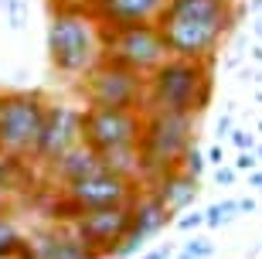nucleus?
<instances>
[{
  "label": "nucleus",
  "mask_w": 262,
  "mask_h": 259,
  "mask_svg": "<svg viewBox=\"0 0 262 259\" xmlns=\"http://www.w3.org/2000/svg\"><path fill=\"white\" fill-rule=\"evenodd\" d=\"M235 21L238 10L232 0H167L157 28L170 55L214 62Z\"/></svg>",
  "instance_id": "obj_1"
},
{
  "label": "nucleus",
  "mask_w": 262,
  "mask_h": 259,
  "mask_svg": "<svg viewBox=\"0 0 262 259\" xmlns=\"http://www.w3.org/2000/svg\"><path fill=\"white\" fill-rule=\"evenodd\" d=\"M102 34L106 28L92 17L85 0L51 4L48 21V58L58 75L82 78L102 58Z\"/></svg>",
  "instance_id": "obj_2"
},
{
  "label": "nucleus",
  "mask_w": 262,
  "mask_h": 259,
  "mask_svg": "<svg viewBox=\"0 0 262 259\" xmlns=\"http://www.w3.org/2000/svg\"><path fill=\"white\" fill-rule=\"evenodd\" d=\"M214 62L170 55L160 68L146 75V109L201 116L214 92Z\"/></svg>",
  "instance_id": "obj_3"
},
{
  "label": "nucleus",
  "mask_w": 262,
  "mask_h": 259,
  "mask_svg": "<svg viewBox=\"0 0 262 259\" xmlns=\"http://www.w3.org/2000/svg\"><path fill=\"white\" fill-rule=\"evenodd\" d=\"M194 119L198 116L167 113V109H143V130H140V161H143V181L154 184L160 174L181 167L184 154L194 144Z\"/></svg>",
  "instance_id": "obj_4"
},
{
  "label": "nucleus",
  "mask_w": 262,
  "mask_h": 259,
  "mask_svg": "<svg viewBox=\"0 0 262 259\" xmlns=\"http://www.w3.org/2000/svg\"><path fill=\"white\" fill-rule=\"evenodd\" d=\"M48 99L38 89H10L0 99V154L34 161L45 116H48Z\"/></svg>",
  "instance_id": "obj_5"
},
{
  "label": "nucleus",
  "mask_w": 262,
  "mask_h": 259,
  "mask_svg": "<svg viewBox=\"0 0 262 259\" xmlns=\"http://www.w3.org/2000/svg\"><path fill=\"white\" fill-rule=\"evenodd\" d=\"M82 99L85 106H116V109H146V75L133 68L99 58L82 75Z\"/></svg>",
  "instance_id": "obj_6"
},
{
  "label": "nucleus",
  "mask_w": 262,
  "mask_h": 259,
  "mask_svg": "<svg viewBox=\"0 0 262 259\" xmlns=\"http://www.w3.org/2000/svg\"><path fill=\"white\" fill-rule=\"evenodd\" d=\"M136 194H140V184L126 174H116L102 167V171L89 174V177H78L72 184H61V202L55 208L68 211L65 218H72L75 211H89V208H109V205H133Z\"/></svg>",
  "instance_id": "obj_7"
},
{
  "label": "nucleus",
  "mask_w": 262,
  "mask_h": 259,
  "mask_svg": "<svg viewBox=\"0 0 262 259\" xmlns=\"http://www.w3.org/2000/svg\"><path fill=\"white\" fill-rule=\"evenodd\" d=\"M102 58L119 62L140 75H150L170 58V48L157 24H133V28H116L102 34Z\"/></svg>",
  "instance_id": "obj_8"
},
{
  "label": "nucleus",
  "mask_w": 262,
  "mask_h": 259,
  "mask_svg": "<svg viewBox=\"0 0 262 259\" xmlns=\"http://www.w3.org/2000/svg\"><path fill=\"white\" fill-rule=\"evenodd\" d=\"M85 144L96 154H113L140 144L143 109H116V106H85L82 109Z\"/></svg>",
  "instance_id": "obj_9"
},
{
  "label": "nucleus",
  "mask_w": 262,
  "mask_h": 259,
  "mask_svg": "<svg viewBox=\"0 0 262 259\" xmlns=\"http://www.w3.org/2000/svg\"><path fill=\"white\" fill-rule=\"evenodd\" d=\"M129 222H133V205H109V208L75 211L68 218V225L99 259H106V256H116V249L123 246Z\"/></svg>",
  "instance_id": "obj_10"
},
{
  "label": "nucleus",
  "mask_w": 262,
  "mask_h": 259,
  "mask_svg": "<svg viewBox=\"0 0 262 259\" xmlns=\"http://www.w3.org/2000/svg\"><path fill=\"white\" fill-rule=\"evenodd\" d=\"M78 144H85L82 109L68 106V103H51L48 116H45V130H41L38 150H34V161L41 167H51L58 157H65L68 150H75Z\"/></svg>",
  "instance_id": "obj_11"
},
{
  "label": "nucleus",
  "mask_w": 262,
  "mask_h": 259,
  "mask_svg": "<svg viewBox=\"0 0 262 259\" xmlns=\"http://www.w3.org/2000/svg\"><path fill=\"white\" fill-rule=\"evenodd\" d=\"M170 222H174V215L167 211V205L160 202L154 191L136 194L133 222H129V232H126V239H123V246L116 249V259H129V256H136V252H143L146 242L154 239V235H160Z\"/></svg>",
  "instance_id": "obj_12"
},
{
  "label": "nucleus",
  "mask_w": 262,
  "mask_h": 259,
  "mask_svg": "<svg viewBox=\"0 0 262 259\" xmlns=\"http://www.w3.org/2000/svg\"><path fill=\"white\" fill-rule=\"evenodd\" d=\"M85 7L106 31H116L133 24H157L167 0H85Z\"/></svg>",
  "instance_id": "obj_13"
},
{
  "label": "nucleus",
  "mask_w": 262,
  "mask_h": 259,
  "mask_svg": "<svg viewBox=\"0 0 262 259\" xmlns=\"http://www.w3.org/2000/svg\"><path fill=\"white\" fill-rule=\"evenodd\" d=\"M150 191L167 205L170 215H184V211L198 202V194H201V177L187 174L184 167H174V171L160 174V177L150 184Z\"/></svg>",
  "instance_id": "obj_14"
},
{
  "label": "nucleus",
  "mask_w": 262,
  "mask_h": 259,
  "mask_svg": "<svg viewBox=\"0 0 262 259\" xmlns=\"http://www.w3.org/2000/svg\"><path fill=\"white\" fill-rule=\"evenodd\" d=\"M31 249H34V259H99L72 232V225H68V232L65 229H48V232L31 235Z\"/></svg>",
  "instance_id": "obj_15"
},
{
  "label": "nucleus",
  "mask_w": 262,
  "mask_h": 259,
  "mask_svg": "<svg viewBox=\"0 0 262 259\" xmlns=\"http://www.w3.org/2000/svg\"><path fill=\"white\" fill-rule=\"evenodd\" d=\"M102 167H106V164H102V154H96L89 144H78L75 150H68L65 157H58L48 171H51L55 181L72 184V181H78V177H89V174L102 171Z\"/></svg>",
  "instance_id": "obj_16"
},
{
  "label": "nucleus",
  "mask_w": 262,
  "mask_h": 259,
  "mask_svg": "<svg viewBox=\"0 0 262 259\" xmlns=\"http://www.w3.org/2000/svg\"><path fill=\"white\" fill-rule=\"evenodd\" d=\"M0 259H34L31 235H24L20 225L4 211H0Z\"/></svg>",
  "instance_id": "obj_17"
},
{
  "label": "nucleus",
  "mask_w": 262,
  "mask_h": 259,
  "mask_svg": "<svg viewBox=\"0 0 262 259\" xmlns=\"http://www.w3.org/2000/svg\"><path fill=\"white\" fill-rule=\"evenodd\" d=\"M28 177H31V171L20 157L0 154V191H14V188H20Z\"/></svg>",
  "instance_id": "obj_18"
},
{
  "label": "nucleus",
  "mask_w": 262,
  "mask_h": 259,
  "mask_svg": "<svg viewBox=\"0 0 262 259\" xmlns=\"http://www.w3.org/2000/svg\"><path fill=\"white\" fill-rule=\"evenodd\" d=\"M238 198H225V202H214L204 208V229H222V225H228V222H235V215H238Z\"/></svg>",
  "instance_id": "obj_19"
},
{
  "label": "nucleus",
  "mask_w": 262,
  "mask_h": 259,
  "mask_svg": "<svg viewBox=\"0 0 262 259\" xmlns=\"http://www.w3.org/2000/svg\"><path fill=\"white\" fill-rule=\"evenodd\" d=\"M0 10H4V21H7L10 31H24L28 28V0H0Z\"/></svg>",
  "instance_id": "obj_20"
},
{
  "label": "nucleus",
  "mask_w": 262,
  "mask_h": 259,
  "mask_svg": "<svg viewBox=\"0 0 262 259\" xmlns=\"http://www.w3.org/2000/svg\"><path fill=\"white\" fill-rule=\"evenodd\" d=\"M181 167H184L187 174H194V177H201L204 167H208V154H204L201 147H198V140L191 144V150L184 154V161H181Z\"/></svg>",
  "instance_id": "obj_21"
},
{
  "label": "nucleus",
  "mask_w": 262,
  "mask_h": 259,
  "mask_svg": "<svg viewBox=\"0 0 262 259\" xmlns=\"http://www.w3.org/2000/svg\"><path fill=\"white\" fill-rule=\"evenodd\" d=\"M184 252H191V256H198V259H211L214 256V242L208 239V235H198L194 232V239L184 242Z\"/></svg>",
  "instance_id": "obj_22"
},
{
  "label": "nucleus",
  "mask_w": 262,
  "mask_h": 259,
  "mask_svg": "<svg viewBox=\"0 0 262 259\" xmlns=\"http://www.w3.org/2000/svg\"><path fill=\"white\" fill-rule=\"evenodd\" d=\"M174 229H181V232H198V229H204V211H184L181 218H174Z\"/></svg>",
  "instance_id": "obj_23"
},
{
  "label": "nucleus",
  "mask_w": 262,
  "mask_h": 259,
  "mask_svg": "<svg viewBox=\"0 0 262 259\" xmlns=\"http://www.w3.org/2000/svg\"><path fill=\"white\" fill-rule=\"evenodd\" d=\"M259 167V154H255V147L252 150H238V157H235V171H255Z\"/></svg>",
  "instance_id": "obj_24"
},
{
  "label": "nucleus",
  "mask_w": 262,
  "mask_h": 259,
  "mask_svg": "<svg viewBox=\"0 0 262 259\" xmlns=\"http://www.w3.org/2000/svg\"><path fill=\"white\" fill-rule=\"evenodd\" d=\"M232 130H235V119H232V109H228V113L214 123V140H218V144H225V140L232 136Z\"/></svg>",
  "instance_id": "obj_25"
},
{
  "label": "nucleus",
  "mask_w": 262,
  "mask_h": 259,
  "mask_svg": "<svg viewBox=\"0 0 262 259\" xmlns=\"http://www.w3.org/2000/svg\"><path fill=\"white\" fill-rule=\"evenodd\" d=\"M235 177H238V171H235V167H228V164L214 167V184H218V188H232Z\"/></svg>",
  "instance_id": "obj_26"
},
{
  "label": "nucleus",
  "mask_w": 262,
  "mask_h": 259,
  "mask_svg": "<svg viewBox=\"0 0 262 259\" xmlns=\"http://www.w3.org/2000/svg\"><path fill=\"white\" fill-rule=\"evenodd\" d=\"M228 140H232L235 150H252V147H255V136H252V133H245V130H238V126L232 130V136H228Z\"/></svg>",
  "instance_id": "obj_27"
},
{
  "label": "nucleus",
  "mask_w": 262,
  "mask_h": 259,
  "mask_svg": "<svg viewBox=\"0 0 262 259\" xmlns=\"http://www.w3.org/2000/svg\"><path fill=\"white\" fill-rule=\"evenodd\" d=\"M140 259H174V246L167 242V246H157V249H146V252H140Z\"/></svg>",
  "instance_id": "obj_28"
},
{
  "label": "nucleus",
  "mask_w": 262,
  "mask_h": 259,
  "mask_svg": "<svg viewBox=\"0 0 262 259\" xmlns=\"http://www.w3.org/2000/svg\"><path fill=\"white\" fill-rule=\"evenodd\" d=\"M208 164H214V167H222V164H225V147L222 144H214L211 150H208Z\"/></svg>",
  "instance_id": "obj_29"
},
{
  "label": "nucleus",
  "mask_w": 262,
  "mask_h": 259,
  "mask_svg": "<svg viewBox=\"0 0 262 259\" xmlns=\"http://www.w3.org/2000/svg\"><path fill=\"white\" fill-rule=\"evenodd\" d=\"M249 188H262V171H259V167L249 171Z\"/></svg>",
  "instance_id": "obj_30"
},
{
  "label": "nucleus",
  "mask_w": 262,
  "mask_h": 259,
  "mask_svg": "<svg viewBox=\"0 0 262 259\" xmlns=\"http://www.w3.org/2000/svg\"><path fill=\"white\" fill-rule=\"evenodd\" d=\"M249 58H252L255 65H262V41H255V45H252V51H249Z\"/></svg>",
  "instance_id": "obj_31"
},
{
  "label": "nucleus",
  "mask_w": 262,
  "mask_h": 259,
  "mask_svg": "<svg viewBox=\"0 0 262 259\" xmlns=\"http://www.w3.org/2000/svg\"><path fill=\"white\" fill-rule=\"evenodd\" d=\"M252 34H255V41H262V14L252 17Z\"/></svg>",
  "instance_id": "obj_32"
},
{
  "label": "nucleus",
  "mask_w": 262,
  "mask_h": 259,
  "mask_svg": "<svg viewBox=\"0 0 262 259\" xmlns=\"http://www.w3.org/2000/svg\"><path fill=\"white\" fill-rule=\"evenodd\" d=\"M238 208L249 215V211H255V198H238Z\"/></svg>",
  "instance_id": "obj_33"
},
{
  "label": "nucleus",
  "mask_w": 262,
  "mask_h": 259,
  "mask_svg": "<svg viewBox=\"0 0 262 259\" xmlns=\"http://www.w3.org/2000/svg\"><path fill=\"white\" fill-rule=\"evenodd\" d=\"M249 14H252V17L262 14V0H249Z\"/></svg>",
  "instance_id": "obj_34"
},
{
  "label": "nucleus",
  "mask_w": 262,
  "mask_h": 259,
  "mask_svg": "<svg viewBox=\"0 0 262 259\" xmlns=\"http://www.w3.org/2000/svg\"><path fill=\"white\" fill-rule=\"evenodd\" d=\"M174 259H198V256H191V252H184V249H181V252H177Z\"/></svg>",
  "instance_id": "obj_35"
},
{
  "label": "nucleus",
  "mask_w": 262,
  "mask_h": 259,
  "mask_svg": "<svg viewBox=\"0 0 262 259\" xmlns=\"http://www.w3.org/2000/svg\"><path fill=\"white\" fill-rule=\"evenodd\" d=\"M255 154H259V161H262V144H255Z\"/></svg>",
  "instance_id": "obj_36"
},
{
  "label": "nucleus",
  "mask_w": 262,
  "mask_h": 259,
  "mask_svg": "<svg viewBox=\"0 0 262 259\" xmlns=\"http://www.w3.org/2000/svg\"><path fill=\"white\" fill-rule=\"evenodd\" d=\"M0 99H4V92H0Z\"/></svg>",
  "instance_id": "obj_37"
}]
</instances>
